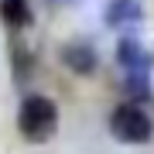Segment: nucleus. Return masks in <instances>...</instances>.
I'll return each instance as SVG.
<instances>
[{
	"mask_svg": "<svg viewBox=\"0 0 154 154\" xmlns=\"http://www.w3.org/2000/svg\"><path fill=\"white\" fill-rule=\"evenodd\" d=\"M17 130L28 144H45L55 137L58 130V106L48 96H24L21 110H17Z\"/></svg>",
	"mask_w": 154,
	"mask_h": 154,
	"instance_id": "f257e3e1",
	"label": "nucleus"
},
{
	"mask_svg": "<svg viewBox=\"0 0 154 154\" xmlns=\"http://www.w3.org/2000/svg\"><path fill=\"white\" fill-rule=\"evenodd\" d=\"M110 134L120 144H147L154 137V123L151 116L134 103H120L110 113Z\"/></svg>",
	"mask_w": 154,
	"mask_h": 154,
	"instance_id": "f03ea898",
	"label": "nucleus"
},
{
	"mask_svg": "<svg viewBox=\"0 0 154 154\" xmlns=\"http://www.w3.org/2000/svg\"><path fill=\"white\" fill-rule=\"evenodd\" d=\"M62 65H65L69 72H75V75H93L99 58H96V48L86 41H69L62 45Z\"/></svg>",
	"mask_w": 154,
	"mask_h": 154,
	"instance_id": "7ed1b4c3",
	"label": "nucleus"
},
{
	"mask_svg": "<svg viewBox=\"0 0 154 154\" xmlns=\"http://www.w3.org/2000/svg\"><path fill=\"white\" fill-rule=\"evenodd\" d=\"M116 62H120L127 72H144V75H147L151 65H154V55L137 38H123L120 45H116Z\"/></svg>",
	"mask_w": 154,
	"mask_h": 154,
	"instance_id": "20e7f679",
	"label": "nucleus"
},
{
	"mask_svg": "<svg viewBox=\"0 0 154 154\" xmlns=\"http://www.w3.org/2000/svg\"><path fill=\"white\" fill-rule=\"evenodd\" d=\"M103 21L110 28H130L144 21V4L140 0H110L103 11Z\"/></svg>",
	"mask_w": 154,
	"mask_h": 154,
	"instance_id": "39448f33",
	"label": "nucleus"
},
{
	"mask_svg": "<svg viewBox=\"0 0 154 154\" xmlns=\"http://www.w3.org/2000/svg\"><path fill=\"white\" fill-rule=\"evenodd\" d=\"M31 4L28 0H0V21L7 28H28L31 24Z\"/></svg>",
	"mask_w": 154,
	"mask_h": 154,
	"instance_id": "423d86ee",
	"label": "nucleus"
},
{
	"mask_svg": "<svg viewBox=\"0 0 154 154\" xmlns=\"http://www.w3.org/2000/svg\"><path fill=\"white\" fill-rule=\"evenodd\" d=\"M123 93L130 96V103H134V106H140V99H147V96H151L147 75H144V72H127V79H123Z\"/></svg>",
	"mask_w": 154,
	"mask_h": 154,
	"instance_id": "0eeeda50",
	"label": "nucleus"
},
{
	"mask_svg": "<svg viewBox=\"0 0 154 154\" xmlns=\"http://www.w3.org/2000/svg\"><path fill=\"white\" fill-rule=\"evenodd\" d=\"M55 4H69V0H55Z\"/></svg>",
	"mask_w": 154,
	"mask_h": 154,
	"instance_id": "6e6552de",
	"label": "nucleus"
}]
</instances>
